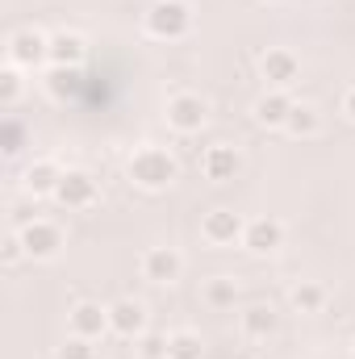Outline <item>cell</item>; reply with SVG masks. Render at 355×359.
I'll list each match as a JSON object with an SVG mask.
<instances>
[{"label": "cell", "mask_w": 355, "mask_h": 359, "mask_svg": "<svg viewBox=\"0 0 355 359\" xmlns=\"http://www.w3.org/2000/svg\"><path fill=\"white\" fill-rule=\"evenodd\" d=\"M126 176L134 180V188H142V192H168V188L180 180V163H176L172 151L147 142V147H138V151L130 155Z\"/></svg>", "instance_id": "6da1fadb"}, {"label": "cell", "mask_w": 355, "mask_h": 359, "mask_svg": "<svg viewBox=\"0 0 355 359\" xmlns=\"http://www.w3.org/2000/svg\"><path fill=\"white\" fill-rule=\"evenodd\" d=\"M142 29L159 42H180L192 34V4L188 0H151L142 13Z\"/></svg>", "instance_id": "7a4b0ae2"}, {"label": "cell", "mask_w": 355, "mask_h": 359, "mask_svg": "<svg viewBox=\"0 0 355 359\" xmlns=\"http://www.w3.org/2000/svg\"><path fill=\"white\" fill-rule=\"evenodd\" d=\"M8 63L21 67V72H38L51 63V34H42L38 25H21L8 34V46H4Z\"/></svg>", "instance_id": "3957f363"}, {"label": "cell", "mask_w": 355, "mask_h": 359, "mask_svg": "<svg viewBox=\"0 0 355 359\" xmlns=\"http://www.w3.org/2000/svg\"><path fill=\"white\" fill-rule=\"evenodd\" d=\"M21 243H25V259H34V264H51V259H59L63 255V230H59V222H46V217H34V222H25L21 230Z\"/></svg>", "instance_id": "277c9868"}, {"label": "cell", "mask_w": 355, "mask_h": 359, "mask_svg": "<svg viewBox=\"0 0 355 359\" xmlns=\"http://www.w3.org/2000/svg\"><path fill=\"white\" fill-rule=\"evenodd\" d=\"M163 117H168V126H172L176 134H201L205 121H209V104H205V96H196V92H176V96H168Z\"/></svg>", "instance_id": "5b68a950"}, {"label": "cell", "mask_w": 355, "mask_h": 359, "mask_svg": "<svg viewBox=\"0 0 355 359\" xmlns=\"http://www.w3.org/2000/svg\"><path fill=\"white\" fill-rule=\"evenodd\" d=\"M243 230H247V217L226 205H217L201 217V238L209 247H234V243H243Z\"/></svg>", "instance_id": "8992f818"}, {"label": "cell", "mask_w": 355, "mask_h": 359, "mask_svg": "<svg viewBox=\"0 0 355 359\" xmlns=\"http://www.w3.org/2000/svg\"><path fill=\"white\" fill-rule=\"evenodd\" d=\"M260 76H264L267 88L293 92L301 84V59L288 46H272V50H264V59H260Z\"/></svg>", "instance_id": "52a82bcc"}, {"label": "cell", "mask_w": 355, "mask_h": 359, "mask_svg": "<svg viewBox=\"0 0 355 359\" xmlns=\"http://www.w3.org/2000/svg\"><path fill=\"white\" fill-rule=\"evenodd\" d=\"M96 196H100V184H96V176L84 172V168H67L63 180H59V188H55V201H59L63 209H92Z\"/></svg>", "instance_id": "ba28073f"}, {"label": "cell", "mask_w": 355, "mask_h": 359, "mask_svg": "<svg viewBox=\"0 0 355 359\" xmlns=\"http://www.w3.org/2000/svg\"><path fill=\"white\" fill-rule=\"evenodd\" d=\"M138 271H142V280L147 284H176L180 276H184V255H180L176 247H147L142 251V259H138Z\"/></svg>", "instance_id": "9c48e42d"}, {"label": "cell", "mask_w": 355, "mask_h": 359, "mask_svg": "<svg viewBox=\"0 0 355 359\" xmlns=\"http://www.w3.org/2000/svg\"><path fill=\"white\" fill-rule=\"evenodd\" d=\"M67 334H80L100 343L109 334V305H96V301H76L67 309Z\"/></svg>", "instance_id": "30bf717a"}, {"label": "cell", "mask_w": 355, "mask_h": 359, "mask_svg": "<svg viewBox=\"0 0 355 359\" xmlns=\"http://www.w3.org/2000/svg\"><path fill=\"white\" fill-rule=\"evenodd\" d=\"M109 330L121 334V339H138L147 334V305L134 301V297H121L109 305Z\"/></svg>", "instance_id": "8fae6325"}, {"label": "cell", "mask_w": 355, "mask_h": 359, "mask_svg": "<svg viewBox=\"0 0 355 359\" xmlns=\"http://www.w3.org/2000/svg\"><path fill=\"white\" fill-rule=\"evenodd\" d=\"M239 168H243V155H239V147H230V142H213V147H205V155H201V172H205V180H213V184L234 180Z\"/></svg>", "instance_id": "7c38bea8"}, {"label": "cell", "mask_w": 355, "mask_h": 359, "mask_svg": "<svg viewBox=\"0 0 355 359\" xmlns=\"http://www.w3.org/2000/svg\"><path fill=\"white\" fill-rule=\"evenodd\" d=\"M243 247L251 255H276L284 247V226L276 217H251L247 230H243Z\"/></svg>", "instance_id": "4fadbf2b"}, {"label": "cell", "mask_w": 355, "mask_h": 359, "mask_svg": "<svg viewBox=\"0 0 355 359\" xmlns=\"http://www.w3.org/2000/svg\"><path fill=\"white\" fill-rule=\"evenodd\" d=\"M88 59V38L76 29H55L51 34V67H84Z\"/></svg>", "instance_id": "5bb4252c"}, {"label": "cell", "mask_w": 355, "mask_h": 359, "mask_svg": "<svg viewBox=\"0 0 355 359\" xmlns=\"http://www.w3.org/2000/svg\"><path fill=\"white\" fill-rule=\"evenodd\" d=\"M42 88H46L51 100L72 104V100L84 96V67H51V72L42 76Z\"/></svg>", "instance_id": "9a60e30c"}, {"label": "cell", "mask_w": 355, "mask_h": 359, "mask_svg": "<svg viewBox=\"0 0 355 359\" xmlns=\"http://www.w3.org/2000/svg\"><path fill=\"white\" fill-rule=\"evenodd\" d=\"M293 92H284V88H267L260 100H255V121L260 126H267V130H284V121H288V113H293Z\"/></svg>", "instance_id": "2e32d148"}, {"label": "cell", "mask_w": 355, "mask_h": 359, "mask_svg": "<svg viewBox=\"0 0 355 359\" xmlns=\"http://www.w3.org/2000/svg\"><path fill=\"white\" fill-rule=\"evenodd\" d=\"M63 172H67V168H59L55 159H34V163L25 168V176H21V188H25L29 196H55Z\"/></svg>", "instance_id": "e0dca14e"}, {"label": "cell", "mask_w": 355, "mask_h": 359, "mask_svg": "<svg viewBox=\"0 0 355 359\" xmlns=\"http://www.w3.org/2000/svg\"><path fill=\"white\" fill-rule=\"evenodd\" d=\"M276 326H280V318H276V309L272 305H247L243 313H239V330H243V339H251V343H264L276 334Z\"/></svg>", "instance_id": "ac0fdd59"}, {"label": "cell", "mask_w": 355, "mask_h": 359, "mask_svg": "<svg viewBox=\"0 0 355 359\" xmlns=\"http://www.w3.org/2000/svg\"><path fill=\"white\" fill-rule=\"evenodd\" d=\"M284 130H288L293 138H314V134L322 130V113H318V104L297 100V104H293V113H288V121H284Z\"/></svg>", "instance_id": "d6986e66"}, {"label": "cell", "mask_w": 355, "mask_h": 359, "mask_svg": "<svg viewBox=\"0 0 355 359\" xmlns=\"http://www.w3.org/2000/svg\"><path fill=\"white\" fill-rule=\"evenodd\" d=\"M288 301H293V309H297V313H322L330 297H326V288H322L318 280H301V284H293Z\"/></svg>", "instance_id": "ffe728a7"}, {"label": "cell", "mask_w": 355, "mask_h": 359, "mask_svg": "<svg viewBox=\"0 0 355 359\" xmlns=\"http://www.w3.org/2000/svg\"><path fill=\"white\" fill-rule=\"evenodd\" d=\"M168 359H205V339L196 330H172L168 334Z\"/></svg>", "instance_id": "44dd1931"}, {"label": "cell", "mask_w": 355, "mask_h": 359, "mask_svg": "<svg viewBox=\"0 0 355 359\" xmlns=\"http://www.w3.org/2000/svg\"><path fill=\"white\" fill-rule=\"evenodd\" d=\"M234 301H239V280L213 276V280L205 284V305H213V309H234Z\"/></svg>", "instance_id": "7402d4cb"}, {"label": "cell", "mask_w": 355, "mask_h": 359, "mask_svg": "<svg viewBox=\"0 0 355 359\" xmlns=\"http://www.w3.org/2000/svg\"><path fill=\"white\" fill-rule=\"evenodd\" d=\"M21 96H25V72L13 67V63H4V72H0V104L13 109Z\"/></svg>", "instance_id": "603a6c76"}, {"label": "cell", "mask_w": 355, "mask_h": 359, "mask_svg": "<svg viewBox=\"0 0 355 359\" xmlns=\"http://www.w3.org/2000/svg\"><path fill=\"white\" fill-rule=\"evenodd\" d=\"M55 359H100V351H96V343H92V339L67 334V339L55 347Z\"/></svg>", "instance_id": "cb8c5ba5"}, {"label": "cell", "mask_w": 355, "mask_h": 359, "mask_svg": "<svg viewBox=\"0 0 355 359\" xmlns=\"http://www.w3.org/2000/svg\"><path fill=\"white\" fill-rule=\"evenodd\" d=\"M134 355L138 359H168V334H159V330L138 334L134 339Z\"/></svg>", "instance_id": "d4e9b609"}, {"label": "cell", "mask_w": 355, "mask_h": 359, "mask_svg": "<svg viewBox=\"0 0 355 359\" xmlns=\"http://www.w3.org/2000/svg\"><path fill=\"white\" fill-rule=\"evenodd\" d=\"M0 259H4V268H13V264H21V259H25V243H21V234H17V230H8V234H4V243H0Z\"/></svg>", "instance_id": "484cf974"}, {"label": "cell", "mask_w": 355, "mask_h": 359, "mask_svg": "<svg viewBox=\"0 0 355 359\" xmlns=\"http://www.w3.org/2000/svg\"><path fill=\"white\" fill-rule=\"evenodd\" d=\"M21 142H25V130L17 121H4V159H17L21 155Z\"/></svg>", "instance_id": "4316f807"}, {"label": "cell", "mask_w": 355, "mask_h": 359, "mask_svg": "<svg viewBox=\"0 0 355 359\" xmlns=\"http://www.w3.org/2000/svg\"><path fill=\"white\" fill-rule=\"evenodd\" d=\"M343 113H347V121H355V84L343 92Z\"/></svg>", "instance_id": "83f0119b"}, {"label": "cell", "mask_w": 355, "mask_h": 359, "mask_svg": "<svg viewBox=\"0 0 355 359\" xmlns=\"http://www.w3.org/2000/svg\"><path fill=\"white\" fill-rule=\"evenodd\" d=\"M351 359H355V343H351Z\"/></svg>", "instance_id": "f1b7e54d"}]
</instances>
